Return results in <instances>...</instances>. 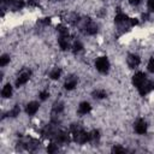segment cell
Wrapping results in <instances>:
<instances>
[{
  "label": "cell",
  "mask_w": 154,
  "mask_h": 154,
  "mask_svg": "<svg viewBox=\"0 0 154 154\" xmlns=\"http://www.w3.org/2000/svg\"><path fill=\"white\" fill-rule=\"evenodd\" d=\"M89 136H90V141L89 142H97L100 140V131L97 129H93L90 132H89Z\"/></svg>",
  "instance_id": "2e32d148"
},
{
  "label": "cell",
  "mask_w": 154,
  "mask_h": 154,
  "mask_svg": "<svg viewBox=\"0 0 154 154\" xmlns=\"http://www.w3.org/2000/svg\"><path fill=\"white\" fill-rule=\"evenodd\" d=\"M61 73H63L61 67L55 66V67H53V69L49 71V78L53 79V81H57V79H59V78L61 77Z\"/></svg>",
  "instance_id": "7c38bea8"
},
{
  "label": "cell",
  "mask_w": 154,
  "mask_h": 154,
  "mask_svg": "<svg viewBox=\"0 0 154 154\" xmlns=\"http://www.w3.org/2000/svg\"><path fill=\"white\" fill-rule=\"evenodd\" d=\"M94 65H95V69L100 72V73H107L109 71V67H111V63L108 60L107 57L102 55V57H97L94 61Z\"/></svg>",
  "instance_id": "7a4b0ae2"
},
{
  "label": "cell",
  "mask_w": 154,
  "mask_h": 154,
  "mask_svg": "<svg viewBox=\"0 0 154 154\" xmlns=\"http://www.w3.org/2000/svg\"><path fill=\"white\" fill-rule=\"evenodd\" d=\"M19 113H20V107H19V105H14V106H12V108L8 109V112H7L8 117H11V118H16V117H18Z\"/></svg>",
  "instance_id": "5bb4252c"
},
{
  "label": "cell",
  "mask_w": 154,
  "mask_h": 154,
  "mask_svg": "<svg viewBox=\"0 0 154 154\" xmlns=\"http://www.w3.org/2000/svg\"><path fill=\"white\" fill-rule=\"evenodd\" d=\"M55 1H63V0H55Z\"/></svg>",
  "instance_id": "cb8c5ba5"
},
{
  "label": "cell",
  "mask_w": 154,
  "mask_h": 154,
  "mask_svg": "<svg viewBox=\"0 0 154 154\" xmlns=\"http://www.w3.org/2000/svg\"><path fill=\"white\" fill-rule=\"evenodd\" d=\"M10 61H11V57H10V54L5 53V54H2V55L0 57V66H1V67H5L6 65H8Z\"/></svg>",
  "instance_id": "e0dca14e"
},
{
  "label": "cell",
  "mask_w": 154,
  "mask_h": 154,
  "mask_svg": "<svg viewBox=\"0 0 154 154\" xmlns=\"http://www.w3.org/2000/svg\"><path fill=\"white\" fill-rule=\"evenodd\" d=\"M141 63V58L135 54V53H130L128 57H126V64L130 69H136Z\"/></svg>",
  "instance_id": "52a82bcc"
},
{
  "label": "cell",
  "mask_w": 154,
  "mask_h": 154,
  "mask_svg": "<svg viewBox=\"0 0 154 154\" xmlns=\"http://www.w3.org/2000/svg\"><path fill=\"white\" fill-rule=\"evenodd\" d=\"M77 83H78L77 77H75V76H69V77L65 79V82H64V88H65L66 90L71 91V90H73V89L77 87Z\"/></svg>",
  "instance_id": "9c48e42d"
},
{
  "label": "cell",
  "mask_w": 154,
  "mask_h": 154,
  "mask_svg": "<svg viewBox=\"0 0 154 154\" xmlns=\"http://www.w3.org/2000/svg\"><path fill=\"white\" fill-rule=\"evenodd\" d=\"M72 52L75 53V54H77V53H79V52H82L83 51V48H84V46H83V43L81 42V41H73V43H72Z\"/></svg>",
  "instance_id": "9a60e30c"
},
{
  "label": "cell",
  "mask_w": 154,
  "mask_h": 154,
  "mask_svg": "<svg viewBox=\"0 0 154 154\" xmlns=\"http://www.w3.org/2000/svg\"><path fill=\"white\" fill-rule=\"evenodd\" d=\"M30 77H31V71L28 70V69H23V70L17 75V77H16V81H14L16 87L19 88V87L26 84V83L29 82Z\"/></svg>",
  "instance_id": "3957f363"
},
{
  "label": "cell",
  "mask_w": 154,
  "mask_h": 154,
  "mask_svg": "<svg viewBox=\"0 0 154 154\" xmlns=\"http://www.w3.org/2000/svg\"><path fill=\"white\" fill-rule=\"evenodd\" d=\"M91 95H93V97L94 99H96V100H102V99H105L106 96H107V93H106V90L105 89H95L93 93H91Z\"/></svg>",
  "instance_id": "4fadbf2b"
},
{
  "label": "cell",
  "mask_w": 154,
  "mask_h": 154,
  "mask_svg": "<svg viewBox=\"0 0 154 154\" xmlns=\"http://www.w3.org/2000/svg\"><path fill=\"white\" fill-rule=\"evenodd\" d=\"M26 4L31 7H35V6H38L40 4V0H26Z\"/></svg>",
  "instance_id": "603a6c76"
},
{
  "label": "cell",
  "mask_w": 154,
  "mask_h": 154,
  "mask_svg": "<svg viewBox=\"0 0 154 154\" xmlns=\"http://www.w3.org/2000/svg\"><path fill=\"white\" fill-rule=\"evenodd\" d=\"M112 152H113V153H124V152H125V148L120 147L119 144H116V146H113Z\"/></svg>",
  "instance_id": "44dd1931"
},
{
  "label": "cell",
  "mask_w": 154,
  "mask_h": 154,
  "mask_svg": "<svg viewBox=\"0 0 154 154\" xmlns=\"http://www.w3.org/2000/svg\"><path fill=\"white\" fill-rule=\"evenodd\" d=\"M147 69H148L149 72L154 73V58H150V59H149V61H148V64H147Z\"/></svg>",
  "instance_id": "ffe728a7"
},
{
  "label": "cell",
  "mask_w": 154,
  "mask_h": 154,
  "mask_svg": "<svg viewBox=\"0 0 154 154\" xmlns=\"http://www.w3.org/2000/svg\"><path fill=\"white\" fill-rule=\"evenodd\" d=\"M131 81H132V84H134L136 88H138L141 84H143V83L147 81V76H146L144 72L138 71V72H136V73L132 76Z\"/></svg>",
  "instance_id": "ba28073f"
},
{
  "label": "cell",
  "mask_w": 154,
  "mask_h": 154,
  "mask_svg": "<svg viewBox=\"0 0 154 154\" xmlns=\"http://www.w3.org/2000/svg\"><path fill=\"white\" fill-rule=\"evenodd\" d=\"M147 8L149 12H154V0H147Z\"/></svg>",
  "instance_id": "7402d4cb"
},
{
  "label": "cell",
  "mask_w": 154,
  "mask_h": 154,
  "mask_svg": "<svg viewBox=\"0 0 154 154\" xmlns=\"http://www.w3.org/2000/svg\"><path fill=\"white\" fill-rule=\"evenodd\" d=\"M13 94V87L10 83H6L1 89V96L2 99H10Z\"/></svg>",
  "instance_id": "8fae6325"
},
{
  "label": "cell",
  "mask_w": 154,
  "mask_h": 154,
  "mask_svg": "<svg viewBox=\"0 0 154 154\" xmlns=\"http://www.w3.org/2000/svg\"><path fill=\"white\" fill-rule=\"evenodd\" d=\"M90 111H91V105H90L88 101H82V102L78 105V109H77L78 114H81V116H87V114L90 113Z\"/></svg>",
  "instance_id": "30bf717a"
},
{
  "label": "cell",
  "mask_w": 154,
  "mask_h": 154,
  "mask_svg": "<svg viewBox=\"0 0 154 154\" xmlns=\"http://www.w3.org/2000/svg\"><path fill=\"white\" fill-rule=\"evenodd\" d=\"M134 129H135V132L137 135H146L147 134V130H148V124L144 119L140 118L135 122V125H134Z\"/></svg>",
  "instance_id": "5b68a950"
},
{
  "label": "cell",
  "mask_w": 154,
  "mask_h": 154,
  "mask_svg": "<svg viewBox=\"0 0 154 154\" xmlns=\"http://www.w3.org/2000/svg\"><path fill=\"white\" fill-rule=\"evenodd\" d=\"M72 38L70 35H59L58 37V45L61 51H69L72 47Z\"/></svg>",
  "instance_id": "277c9868"
},
{
  "label": "cell",
  "mask_w": 154,
  "mask_h": 154,
  "mask_svg": "<svg viewBox=\"0 0 154 154\" xmlns=\"http://www.w3.org/2000/svg\"><path fill=\"white\" fill-rule=\"evenodd\" d=\"M58 144H59L58 142H53V143L48 144L47 152H48V153H57V152L59 150V146H58Z\"/></svg>",
  "instance_id": "ac0fdd59"
},
{
  "label": "cell",
  "mask_w": 154,
  "mask_h": 154,
  "mask_svg": "<svg viewBox=\"0 0 154 154\" xmlns=\"http://www.w3.org/2000/svg\"><path fill=\"white\" fill-rule=\"evenodd\" d=\"M38 95H40V100L45 101V100H47V99L49 97V95H51V94H49V91H48V90H41Z\"/></svg>",
  "instance_id": "d6986e66"
},
{
  "label": "cell",
  "mask_w": 154,
  "mask_h": 154,
  "mask_svg": "<svg viewBox=\"0 0 154 154\" xmlns=\"http://www.w3.org/2000/svg\"><path fill=\"white\" fill-rule=\"evenodd\" d=\"M81 31L84 34V35H88V36H93L95 35L97 31H99V26L95 22H93L91 19H84L83 20V24H82V28H81Z\"/></svg>",
  "instance_id": "6da1fadb"
},
{
  "label": "cell",
  "mask_w": 154,
  "mask_h": 154,
  "mask_svg": "<svg viewBox=\"0 0 154 154\" xmlns=\"http://www.w3.org/2000/svg\"><path fill=\"white\" fill-rule=\"evenodd\" d=\"M40 109V103L37 101H29L25 106V113L29 117H32L37 113V111Z\"/></svg>",
  "instance_id": "8992f818"
}]
</instances>
